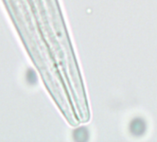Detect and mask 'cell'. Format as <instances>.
Returning <instances> with one entry per match:
<instances>
[{
    "label": "cell",
    "mask_w": 157,
    "mask_h": 142,
    "mask_svg": "<svg viewBox=\"0 0 157 142\" xmlns=\"http://www.w3.org/2000/svg\"><path fill=\"white\" fill-rule=\"evenodd\" d=\"M142 128H145V125L142 123L141 119H138V121H133L132 122L131 130L132 131V133L137 134V135L142 134V131H141Z\"/></svg>",
    "instance_id": "1"
}]
</instances>
